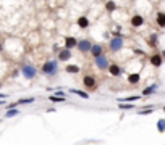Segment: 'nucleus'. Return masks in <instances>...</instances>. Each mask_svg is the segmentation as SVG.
<instances>
[{
  "label": "nucleus",
  "mask_w": 165,
  "mask_h": 145,
  "mask_svg": "<svg viewBox=\"0 0 165 145\" xmlns=\"http://www.w3.org/2000/svg\"><path fill=\"white\" fill-rule=\"evenodd\" d=\"M57 72H59V61L57 60H49L44 63V66H42V74H46L49 77H54L57 76Z\"/></svg>",
  "instance_id": "f257e3e1"
},
{
  "label": "nucleus",
  "mask_w": 165,
  "mask_h": 145,
  "mask_svg": "<svg viewBox=\"0 0 165 145\" xmlns=\"http://www.w3.org/2000/svg\"><path fill=\"white\" fill-rule=\"evenodd\" d=\"M20 71H21V74H23V77L29 79V81L37 76V69H36V66H33V64H23Z\"/></svg>",
  "instance_id": "f03ea898"
},
{
  "label": "nucleus",
  "mask_w": 165,
  "mask_h": 145,
  "mask_svg": "<svg viewBox=\"0 0 165 145\" xmlns=\"http://www.w3.org/2000/svg\"><path fill=\"white\" fill-rule=\"evenodd\" d=\"M94 64L97 66V69L105 71V69H109L110 61H109V58H107V56L102 53V55H99V56H96V58H94Z\"/></svg>",
  "instance_id": "7ed1b4c3"
},
{
  "label": "nucleus",
  "mask_w": 165,
  "mask_h": 145,
  "mask_svg": "<svg viewBox=\"0 0 165 145\" xmlns=\"http://www.w3.org/2000/svg\"><path fill=\"white\" fill-rule=\"evenodd\" d=\"M83 85L86 87L88 90H96L97 89V81H96V77L94 76H84L83 77Z\"/></svg>",
  "instance_id": "20e7f679"
},
{
  "label": "nucleus",
  "mask_w": 165,
  "mask_h": 145,
  "mask_svg": "<svg viewBox=\"0 0 165 145\" xmlns=\"http://www.w3.org/2000/svg\"><path fill=\"white\" fill-rule=\"evenodd\" d=\"M123 42H125L123 37H113L109 44V47H110L112 52H120V50L123 48Z\"/></svg>",
  "instance_id": "39448f33"
},
{
  "label": "nucleus",
  "mask_w": 165,
  "mask_h": 145,
  "mask_svg": "<svg viewBox=\"0 0 165 145\" xmlns=\"http://www.w3.org/2000/svg\"><path fill=\"white\" fill-rule=\"evenodd\" d=\"M91 47H92V42L88 40V39H83V40H78V50H80L81 53H88L91 52Z\"/></svg>",
  "instance_id": "423d86ee"
},
{
  "label": "nucleus",
  "mask_w": 165,
  "mask_h": 145,
  "mask_svg": "<svg viewBox=\"0 0 165 145\" xmlns=\"http://www.w3.org/2000/svg\"><path fill=\"white\" fill-rule=\"evenodd\" d=\"M149 61H150L152 66L159 68V66H162V63H163V56L160 53H152V55L149 56Z\"/></svg>",
  "instance_id": "0eeeda50"
},
{
  "label": "nucleus",
  "mask_w": 165,
  "mask_h": 145,
  "mask_svg": "<svg viewBox=\"0 0 165 145\" xmlns=\"http://www.w3.org/2000/svg\"><path fill=\"white\" fill-rule=\"evenodd\" d=\"M107 71H109V72H110V76H113V77H118V76H121V74L125 72V69L121 68V66H118V64H115V63L110 64Z\"/></svg>",
  "instance_id": "6e6552de"
},
{
  "label": "nucleus",
  "mask_w": 165,
  "mask_h": 145,
  "mask_svg": "<svg viewBox=\"0 0 165 145\" xmlns=\"http://www.w3.org/2000/svg\"><path fill=\"white\" fill-rule=\"evenodd\" d=\"M157 89H159V84H157V82L155 84H150V85H147L146 89L141 92V95L142 97H149V95H152V93H155Z\"/></svg>",
  "instance_id": "1a4fd4ad"
},
{
  "label": "nucleus",
  "mask_w": 165,
  "mask_h": 145,
  "mask_svg": "<svg viewBox=\"0 0 165 145\" xmlns=\"http://www.w3.org/2000/svg\"><path fill=\"white\" fill-rule=\"evenodd\" d=\"M102 52H104V47H102V44H92V47H91V55L92 56H99V55H102Z\"/></svg>",
  "instance_id": "9d476101"
},
{
  "label": "nucleus",
  "mask_w": 165,
  "mask_h": 145,
  "mask_svg": "<svg viewBox=\"0 0 165 145\" xmlns=\"http://www.w3.org/2000/svg\"><path fill=\"white\" fill-rule=\"evenodd\" d=\"M57 56H59L60 61H68L70 58H71V50H70V48H62Z\"/></svg>",
  "instance_id": "9b49d317"
},
{
  "label": "nucleus",
  "mask_w": 165,
  "mask_h": 145,
  "mask_svg": "<svg viewBox=\"0 0 165 145\" xmlns=\"http://www.w3.org/2000/svg\"><path fill=\"white\" fill-rule=\"evenodd\" d=\"M142 24H144V18H142L141 14H134V16H131V26L133 27H141Z\"/></svg>",
  "instance_id": "f8f14e48"
},
{
  "label": "nucleus",
  "mask_w": 165,
  "mask_h": 145,
  "mask_svg": "<svg viewBox=\"0 0 165 145\" xmlns=\"http://www.w3.org/2000/svg\"><path fill=\"white\" fill-rule=\"evenodd\" d=\"M65 48H75V47H78V39H75V37H71V35H68V37H65Z\"/></svg>",
  "instance_id": "ddd939ff"
},
{
  "label": "nucleus",
  "mask_w": 165,
  "mask_h": 145,
  "mask_svg": "<svg viewBox=\"0 0 165 145\" xmlns=\"http://www.w3.org/2000/svg\"><path fill=\"white\" fill-rule=\"evenodd\" d=\"M142 95H130V97H123V98H118V103H133V102H138L141 100Z\"/></svg>",
  "instance_id": "4468645a"
},
{
  "label": "nucleus",
  "mask_w": 165,
  "mask_h": 145,
  "mask_svg": "<svg viewBox=\"0 0 165 145\" xmlns=\"http://www.w3.org/2000/svg\"><path fill=\"white\" fill-rule=\"evenodd\" d=\"M139 81H141V76H139V72H131V74H128V82H130L131 85L139 84Z\"/></svg>",
  "instance_id": "2eb2a0df"
},
{
  "label": "nucleus",
  "mask_w": 165,
  "mask_h": 145,
  "mask_svg": "<svg viewBox=\"0 0 165 145\" xmlns=\"http://www.w3.org/2000/svg\"><path fill=\"white\" fill-rule=\"evenodd\" d=\"M155 23H157V26H159V27L165 29V13H163V11H159V13H157Z\"/></svg>",
  "instance_id": "dca6fc26"
},
{
  "label": "nucleus",
  "mask_w": 165,
  "mask_h": 145,
  "mask_svg": "<svg viewBox=\"0 0 165 145\" xmlns=\"http://www.w3.org/2000/svg\"><path fill=\"white\" fill-rule=\"evenodd\" d=\"M76 23H78V27H81V29H88L89 27V19L86 16H80Z\"/></svg>",
  "instance_id": "f3484780"
},
{
  "label": "nucleus",
  "mask_w": 165,
  "mask_h": 145,
  "mask_svg": "<svg viewBox=\"0 0 165 145\" xmlns=\"http://www.w3.org/2000/svg\"><path fill=\"white\" fill-rule=\"evenodd\" d=\"M70 93H75V95L81 97V98H84V100H88V98H89V93H88V92H84V90H78V89H70Z\"/></svg>",
  "instance_id": "a211bd4d"
},
{
  "label": "nucleus",
  "mask_w": 165,
  "mask_h": 145,
  "mask_svg": "<svg viewBox=\"0 0 165 145\" xmlns=\"http://www.w3.org/2000/svg\"><path fill=\"white\" fill-rule=\"evenodd\" d=\"M149 47H157L159 45V35H157L155 32L154 34H150V37H149Z\"/></svg>",
  "instance_id": "6ab92c4d"
},
{
  "label": "nucleus",
  "mask_w": 165,
  "mask_h": 145,
  "mask_svg": "<svg viewBox=\"0 0 165 145\" xmlns=\"http://www.w3.org/2000/svg\"><path fill=\"white\" fill-rule=\"evenodd\" d=\"M65 71L70 72V74H78V72H80L81 69H80V66H78V64H68V66L65 68Z\"/></svg>",
  "instance_id": "aec40b11"
},
{
  "label": "nucleus",
  "mask_w": 165,
  "mask_h": 145,
  "mask_svg": "<svg viewBox=\"0 0 165 145\" xmlns=\"http://www.w3.org/2000/svg\"><path fill=\"white\" fill-rule=\"evenodd\" d=\"M20 114V110L18 108H11V110H7L5 111V118H15V116Z\"/></svg>",
  "instance_id": "412c9836"
},
{
  "label": "nucleus",
  "mask_w": 165,
  "mask_h": 145,
  "mask_svg": "<svg viewBox=\"0 0 165 145\" xmlns=\"http://www.w3.org/2000/svg\"><path fill=\"white\" fill-rule=\"evenodd\" d=\"M154 111H155L154 106H147V110H139L138 114H139V116H146V114H152Z\"/></svg>",
  "instance_id": "4be33fe9"
},
{
  "label": "nucleus",
  "mask_w": 165,
  "mask_h": 145,
  "mask_svg": "<svg viewBox=\"0 0 165 145\" xmlns=\"http://www.w3.org/2000/svg\"><path fill=\"white\" fill-rule=\"evenodd\" d=\"M134 105L133 103H118V110L121 111H126V110H133Z\"/></svg>",
  "instance_id": "5701e85b"
},
{
  "label": "nucleus",
  "mask_w": 165,
  "mask_h": 145,
  "mask_svg": "<svg viewBox=\"0 0 165 145\" xmlns=\"http://www.w3.org/2000/svg\"><path fill=\"white\" fill-rule=\"evenodd\" d=\"M105 8H107V11H115L117 10V3L113 2V0H109V2L105 3Z\"/></svg>",
  "instance_id": "b1692460"
},
{
  "label": "nucleus",
  "mask_w": 165,
  "mask_h": 145,
  "mask_svg": "<svg viewBox=\"0 0 165 145\" xmlns=\"http://www.w3.org/2000/svg\"><path fill=\"white\" fill-rule=\"evenodd\" d=\"M157 130H159L160 134H165V119L157 121Z\"/></svg>",
  "instance_id": "393cba45"
},
{
  "label": "nucleus",
  "mask_w": 165,
  "mask_h": 145,
  "mask_svg": "<svg viewBox=\"0 0 165 145\" xmlns=\"http://www.w3.org/2000/svg\"><path fill=\"white\" fill-rule=\"evenodd\" d=\"M34 100H36L34 97H29V98H20L16 103H18V105H29V103H33Z\"/></svg>",
  "instance_id": "a878e982"
},
{
  "label": "nucleus",
  "mask_w": 165,
  "mask_h": 145,
  "mask_svg": "<svg viewBox=\"0 0 165 145\" xmlns=\"http://www.w3.org/2000/svg\"><path fill=\"white\" fill-rule=\"evenodd\" d=\"M49 100L54 102V103H62V102H65L67 97H55V95H49Z\"/></svg>",
  "instance_id": "bb28decb"
},
{
  "label": "nucleus",
  "mask_w": 165,
  "mask_h": 145,
  "mask_svg": "<svg viewBox=\"0 0 165 145\" xmlns=\"http://www.w3.org/2000/svg\"><path fill=\"white\" fill-rule=\"evenodd\" d=\"M54 95H55V97H65V92H63V90H60V89H59V90H57V92L54 93Z\"/></svg>",
  "instance_id": "cd10ccee"
},
{
  "label": "nucleus",
  "mask_w": 165,
  "mask_h": 145,
  "mask_svg": "<svg viewBox=\"0 0 165 145\" xmlns=\"http://www.w3.org/2000/svg\"><path fill=\"white\" fill-rule=\"evenodd\" d=\"M7 97H8V95H7V93H2V92H0V100H5Z\"/></svg>",
  "instance_id": "c85d7f7f"
},
{
  "label": "nucleus",
  "mask_w": 165,
  "mask_h": 145,
  "mask_svg": "<svg viewBox=\"0 0 165 145\" xmlns=\"http://www.w3.org/2000/svg\"><path fill=\"white\" fill-rule=\"evenodd\" d=\"M0 105H5V100H0Z\"/></svg>",
  "instance_id": "c756f323"
},
{
  "label": "nucleus",
  "mask_w": 165,
  "mask_h": 145,
  "mask_svg": "<svg viewBox=\"0 0 165 145\" xmlns=\"http://www.w3.org/2000/svg\"><path fill=\"white\" fill-rule=\"evenodd\" d=\"M162 56H165V50H163V52H162Z\"/></svg>",
  "instance_id": "7c9ffc66"
},
{
  "label": "nucleus",
  "mask_w": 165,
  "mask_h": 145,
  "mask_svg": "<svg viewBox=\"0 0 165 145\" xmlns=\"http://www.w3.org/2000/svg\"><path fill=\"white\" fill-rule=\"evenodd\" d=\"M0 87H2V82H0Z\"/></svg>",
  "instance_id": "2f4dec72"
},
{
  "label": "nucleus",
  "mask_w": 165,
  "mask_h": 145,
  "mask_svg": "<svg viewBox=\"0 0 165 145\" xmlns=\"http://www.w3.org/2000/svg\"><path fill=\"white\" fill-rule=\"evenodd\" d=\"M163 111H165V106H163Z\"/></svg>",
  "instance_id": "473e14b6"
}]
</instances>
